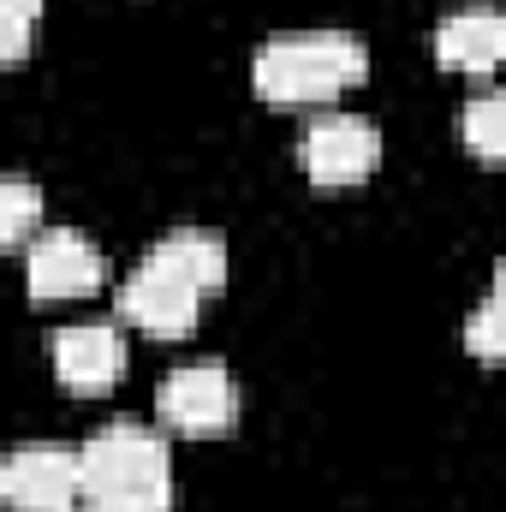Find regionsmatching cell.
<instances>
[{
  "instance_id": "6da1fadb",
  "label": "cell",
  "mask_w": 506,
  "mask_h": 512,
  "mask_svg": "<svg viewBox=\"0 0 506 512\" xmlns=\"http://www.w3.org/2000/svg\"><path fill=\"white\" fill-rule=\"evenodd\" d=\"M364 72H370V48L352 30H286V36H268L251 60L256 96L274 108L334 102L352 84H364Z\"/></svg>"
},
{
  "instance_id": "7a4b0ae2",
  "label": "cell",
  "mask_w": 506,
  "mask_h": 512,
  "mask_svg": "<svg viewBox=\"0 0 506 512\" xmlns=\"http://www.w3.org/2000/svg\"><path fill=\"white\" fill-rule=\"evenodd\" d=\"M84 501L108 512H173V453L161 429L131 417L102 423L84 441Z\"/></svg>"
},
{
  "instance_id": "3957f363",
  "label": "cell",
  "mask_w": 506,
  "mask_h": 512,
  "mask_svg": "<svg viewBox=\"0 0 506 512\" xmlns=\"http://www.w3.org/2000/svg\"><path fill=\"white\" fill-rule=\"evenodd\" d=\"M0 495L12 512H72L84 501V447L24 441L0 465Z\"/></svg>"
},
{
  "instance_id": "277c9868",
  "label": "cell",
  "mask_w": 506,
  "mask_h": 512,
  "mask_svg": "<svg viewBox=\"0 0 506 512\" xmlns=\"http://www.w3.org/2000/svg\"><path fill=\"white\" fill-rule=\"evenodd\" d=\"M102 280H108V256H102V245L90 233H78V227H42L24 245V286H30L36 304L90 298Z\"/></svg>"
},
{
  "instance_id": "5b68a950",
  "label": "cell",
  "mask_w": 506,
  "mask_h": 512,
  "mask_svg": "<svg viewBox=\"0 0 506 512\" xmlns=\"http://www.w3.org/2000/svg\"><path fill=\"white\" fill-rule=\"evenodd\" d=\"M155 411L167 429L179 435H221L233 417H239V387L233 370L221 358H203V364H179L167 382L155 387Z\"/></svg>"
},
{
  "instance_id": "8992f818",
  "label": "cell",
  "mask_w": 506,
  "mask_h": 512,
  "mask_svg": "<svg viewBox=\"0 0 506 512\" xmlns=\"http://www.w3.org/2000/svg\"><path fill=\"white\" fill-rule=\"evenodd\" d=\"M114 304H120V322L155 334V340H179V334L197 328L203 292H197L191 280H179L173 268H161L155 256H143L126 280H120V298H114Z\"/></svg>"
},
{
  "instance_id": "52a82bcc",
  "label": "cell",
  "mask_w": 506,
  "mask_h": 512,
  "mask_svg": "<svg viewBox=\"0 0 506 512\" xmlns=\"http://www.w3.org/2000/svg\"><path fill=\"white\" fill-rule=\"evenodd\" d=\"M298 161L316 185H358L381 161V131L358 114H316L298 137Z\"/></svg>"
},
{
  "instance_id": "ba28073f",
  "label": "cell",
  "mask_w": 506,
  "mask_h": 512,
  "mask_svg": "<svg viewBox=\"0 0 506 512\" xmlns=\"http://www.w3.org/2000/svg\"><path fill=\"white\" fill-rule=\"evenodd\" d=\"M54 376L78 393H102L126 376V334L114 322H66L48 340Z\"/></svg>"
},
{
  "instance_id": "9c48e42d",
  "label": "cell",
  "mask_w": 506,
  "mask_h": 512,
  "mask_svg": "<svg viewBox=\"0 0 506 512\" xmlns=\"http://www.w3.org/2000/svg\"><path fill=\"white\" fill-rule=\"evenodd\" d=\"M435 60L471 78H489L506 66V6L495 0H465L435 24Z\"/></svg>"
},
{
  "instance_id": "30bf717a",
  "label": "cell",
  "mask_w": 506,
  "mask_h": 512,
  "mask_svg": "<svg viewBox=\"0 0 506 512\" xmlns=\"http://www.w3.org/2000/svg\"><path fill=\"white\" fill-rule=\"evenodd\" d=\"M149 256H155L161 268H173L179 280H191L203 298L227 286V239L209 233V227H173L167 239H155Z\"/></svg>"
},
{
  "instance_id": "8fae6325",
  "label": "cell",
  "mask_w": 506,
  "mask_h": 512,
  "mask_svg": "<svg viewBox=\"0 0 506 512\" xmlns=\"http://www.w3.org/2000/svg\"><path fill=\"white\" fill-rule=\"evenodd\" d=\"M459 137L477 161H506V84L477 90L465 108H459Z\"/></svg>"
},
{
  "instance_id": "7c38bea8",
  "label": "cell",
  "mask_w": 506,
  "mask_h": 512,
  "mask_svg": "<svg viewBox=\"0 0 506 512\" xmlns=\"http://www.w3.org/2000/svg\"><path fill=\"white\" fill-rule=\"evenodd\" d=\"M42 227H48V197H42V185H30L24 173H6V179H0V239H6V245H30Z\"/></svg>"
},
{
  "instance_id": "4fadbf2b",
  "label": "cell",
  "mask_w": 506,
  "mask_h": 512,
  "mask_svg": "<svg viewBox=\"0 0 506 512\" xmlns=\"http://www.w3.org/2000/svg\"><path fill=\"white\" fill-rule=\"evenodd\" d=\"M465 346H471V358L501 364V370H506V292H501V286H495L471 316H465Z\"/></svg>"
},
{
  "instance_id": "5bb4252c",
  "label": "cell",
  "mask_w": 506,
  "mask_h": 512,
  "mask_svg": "<svg viewBox=\"0 0 506 512\" xmlns=\"http://www.w3.org/2000/svg\"><path fill=\"white\" fill-rule=\"evenodd\" d=\"M36 18H42V0H0V54H6L12 66L30 54Z\"/></svg>"
},
{
  "instance_id": "9a60e30c",
  "label": "cell",
  "mask_w": 506,
  "mask_h": 512,
  "mask_svg": "<svg viewBox=\"0 0 506 512\" xmlns=\"http://www.w3.org/2000/svg\"><path fill=\"white\" fill-rule=\"evenodd\" d=\"M495 286L506 292V245H501V262H495Z\"/></svg>"
},
{
  "instance_id": "2e32d148",
  "label": "cell",
  "mask_w": 506,
  "mask_h": 512,
  "mask_svg": "<svg viewBox=\"0 0 506 512\" xmlns=\"http://www.w3.org/2000/svg\"><path fill=\"white\" fill-rule=\"evenodd\" d=\"M72 512H108V507H96V501H78V507H72Z\"/></svg>"
}]
</instances>
